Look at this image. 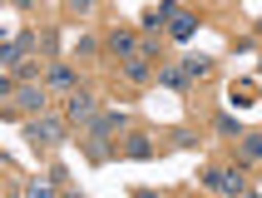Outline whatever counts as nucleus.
<instances>
[{"instance_id": "f257e3e1", "label": "nucleus", "mask_w": 262, "mask_h": 198, "mask_svg": "<svg viewBox=\"0 0 262 198\" xmlns=\"http://www.w3.org/2000/svg\"><path fill=\"white\" fill-rule=\"evenodd\" d=\"M25 139L35 144V149H55V144L64 139V124H59V119H30V124H25Z\"/></svg>"}, {"instance_id": "f03ea898", "label": "nucleus", "mask_w": 262, "mask_h": 198, "mask_svg": "<svg viewBox=\"0 0 262 198\" xmlns=\"http://www.w3.org/2000/svg\"><path fill=\"white\" fill-rule=\"evenodd\" d=\"M208 188H223V193H248V179L237 169H213L208 173Z\"/></svg>"}, {"instance_id": "7ed1b4c3", "label": "nucleus", "mask_w": 262, "mask_h": 198, "mask_svg": "<svg viewBox=\"0 0 262 198\" xmlns=\"http://www.w3.org/2000/svg\"><path fill=\"white\" fill-rule=\"evenodd\" d=\"M193 30H198V15L193 10H178L173 20H168V35H173V40H193Z\"/></svg>"}, {"instance_id": "20e7f679", "label": "nucleus", "mask_w": 262, "mask_h": 198, "mask_svg": "<svg viewBox=\"0 0 262 198\" xmlns=\"http://www.w3.org/2000/svg\"><path fill=\"white\" fill-rule=\"evenodd\" d=\"M173 15H178V5H168V0H163V5H148V10H144V20H139V25H144V30H159L163 20H173Z\"/></svg>"}, {"instance_id": "39448f33", "label": "nucleus", "mask_w": 262, "mask_h": 198, "mask_svg": "<svg viewBox=\"0 0 262 198\" xmlns=\"http://www.w3.org/2000/svg\"><path fill=\"white\" fill-rule=\"evenodd\" d=\"M30 50H35V35L25 30L20 40H10V45H5V55H0V60H5V65H20V55H30Z\"/></svg>"}, {"instance_id": "423d86ee", "label": "nucleus", "mask_w": 262, "mask_h": 198, "mask_svg": "<svg viewBox=\"0 0 262 198\" xmlns=\"http://www.w3.org/2000/svg\"><path fill=\"white\" fill-rule=\"evenodd\" d=\"M70 119H94V94L74 89V94H70Z\"/></svg>"}, {"instance_id": "0eeeda50", "label": "nucleus", "mask_w": 262, "mask_h": 198, "mask_svg": "<svg viewBox=\"0 0 262 198\" xmlns=\"http://www.w3.org/2000/svg\"><path fill=\"white\" fill-rule=\"evenodd\" d=\"M114 129H124V109H114V114H99V119H94V139H109Z\"/></svg>"}, {"instance_id": "6e6552de", "label": "nucleus", "mask_w": 262, "mask_h": 198, "mask_svg": "<svg viewBox=\"0 0 262 198\" xmlns=\"http://www.w3.org/2000/svg\"><path fill=\"white\" fill-rule=\"evenodd\" d=\"M109 50H114V55H124V60H139V45H134V35H124V30H114V35H109Z\"/></svg>"}, {"instance_id": "1a4fd4ad", "label": "nucleus", "mask_w": 262, "mask_h": 198, "mask_svg": "<svg viewBox=\"0 0 262 198\" xmlns=\"http://www.w3.org/2000/svg\"><path fill=\"white\" fill-rule=\"evenodd\" d=\"M15 99H20L25 109H45V85H20V89H15Z\"/></svg>"}, {"instance_id": "9d476101", "label": "nucleus", "mask_w": 262, "mask_h": 198, "mask_svg": "<svg viewBox=\"0 0 262 198\" xmlns=\"http://www.w3.org/2000/svg\"><path fill=\"white\" fill-rule=\"evenodd\" d=\"M208 70H213V60H208V55H188V60H183V74H188V80H203Z\"/></svg>"}, {"instance_id": "9b49d317", "label": "nucleus", "mask_w": 262, "mask_h": 198, "mask_svg": "<svg viewBox=\"0 0 262 198\" xmlns=\"http://www.w3.org/2000/svg\"><path fill=\"white\" fill-rule=\"evenodd\" d=\"M159 80H163L168 89H183V85H188V74H183V65H163V70H159Z\"/></svg>"}, {"instance_id": "f8f14e48", "label": "nucleus", "mask_w": 262, "mask_h": 198, "mask_svg": "<svg viewBox=\"0 0 262 198\" xmlns=\"http://www.w3.org/2000/svg\"><path fill=\"white\" fill-rule=\"evenodd\" d=\"M129 159H139V164H144V159H154V144H148L144 134H134V139H129Z\"/></svg>"}, {"instance_id": "ddd939ff", "label": "nucleus", "mask_w": 262, "mask_h": 198, "mask_svg": "<svg viewBox=\"0 0 262 198\" xmlns=\"http://www.w3.org/2000/svg\"><path fill=\"white\" fill-rule=\"evenodd\" d=\"M50 85L70 89V85H74V70H70V65H50Z\"/></svg>"}, {"instance_id": "4468645a", "label": "nucleus", "mask_w": 262, "mask_h": 198, "mask_svg": "<svg viewBox=\"0 0 262 198\" xmlns=\"http://www.w3.org/2000/svg\"><path fill=\"white\" fill-rule=\"evenodd\" d=\"M124 74L129 80H148V60H124Z\"/></svg>"}, {"instance_id": "2eb2a0df", "label": "nucleus", "mask_w": 262, "mask_h": 198, "mask_svg": "<svg viewBox=\"0 0 262 198\" xmlns=\"http://www.w3.org/2000/svg\"><path fill=\"white\" fill-rule=\"evenodd\" d=\"M243 154H248V159H262V134H243Z\"/></svg>"}, {"instance_id": "dca6fc26", "label": "nucleus", "mask_w": 262, "mask_h": 198, "mask_svg": "<svg viewBox=\"0 0 262 198\" xmlns=\"http://www.w3.org/2000/svg\"><path fill=\"white\" fill-rule=\"evenodd\" d=\"M218 129H223V134H237V119H233V114H218ZM237 139H243V134H237Z\"/></svg>"}, {"instance_id": "f3484780", "label": "nucleus", "mask_w": 262, "mask_h": 198, "mask_svg": "<svg viewBox=\"0 0 262 198\" xmlns=\"http://www.w3.org/2000/svg\"><path fill=\"white\" fill-rule=\"evenodd\" d=\"M25 198H55V188H50V184H30Z\"/></svg>"}, {"instance_id": "a211bd4d", "label": "nucleus", "mask_w": 262, "mask_h": 198, "mask_svg": "<svg viewBox=\"0 0 262 198\" xmlns=\"http://www.w3.org/2000/svg\"><path fill=\"white\" fill-rule=\"evenodd\" d=\"M248 198H257V193H248Z\"/></svg>"}]
</instances>
